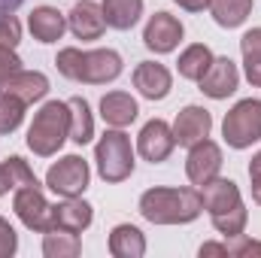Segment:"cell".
I'll list each match as a JSON object with an SVG mask.
<instances>
[{
  "label": "cell",
  "instance_id": "obj_1",
  "mask_svg": "<svg viewBox=\"0 0 261 258\" xmlns=\"http://www.w3.org/2000/svg\"><path fill=\"white\" fill-rule=\"evenodd\" d=\"M200 203H203V210L210 213L213 228H216L222 237L231 240V237H237V234L246 231L249 213H246V207H243V197H240V189H237L234 179L216 176V179L203 183V186H200Z\"/></svg>",
  "mask_w": 261,
  "mask_h": 258
},
{
  "label": "cell",
  "instance_id": "obj_2",
  "mask_svg": "<svg viewBox=\"0 0 261 258\" xmlns=\"http://www.w3.org/2000/svg\"><path fill=\"white\" fill-rule=\"evenodd\" d=\"M200 213L197 189H149L140 194V216L152 225H189Z\"/></svg>",
  "mask_w": 261,
  "mask_h": 258
},
{
  "label": "cell",
  "instance_id": "obj_3",
  "mask_svg": "<svg viewBox=\"0 0 261 258\" xmlns=\"http://www.w3.org/2000/svg\"><path fill=\"white\" fill-rule=\"evenodd\" d=\"M55 64L61 76L73 82H85V85H107L122 76V55L113 49H94V52L61 49Z\"/></svg>",
  "mask_w": 261,
  "mask_h": 258
},
{
  "label": "cell",
  "instance_id": "obj_4",
  "mask_svg": "<svg viewBox=\"0 0 261 258\" xmlns=\"http://www.w3.org/2000/svg\"><path fill=\"white\" fill-rule=\"evenodd\" d=\"M67 137H70L67 100H49L40 107V113L34 116V122L28 128V149L40 158H49L64 146Z\"/></svg>",
  "mask_w": 261,
  "mask_h": 258
},
{
  "label": "cell",
  "instance_id": "obj_5",
  "mask_svg": "<svg viewBox=\"0 0 261 258\" xmlns=\"http://www.w3.org/2000/svg\"><path fill=\"white\" fill-rule=\"evenodd\" d=\"M94 161H97V173H100L103 183H125L134 173L130 137L122 128L107 131L94 146Z\"/></svg>",
  "mask_w": 261,
  "mask_h": 258
},
{
  "label": "cell",
  "instance_id": "obj_6",
  "mask_svg": "<svg viewBox=\"0 0 261 258\" xmlns=\"http://www.w3.org/2000/svg\"><path fill=\"white\" fill-rule=\"evenodd\" d=\"M222 137L231 149H249L261 140V100L246 97L234 104L222 122Z\"/></svg>",
  "mask_w": 261,
  "mask_h": 258
},
{
  "label": "cell",
  "instance_id": "obj_7",
  "mask_svg": "<svg viewBox=\"0 0 261 258\" xmlns=\"http://www.w3.org/2000/svg\"><path fill=\"white\" fill-rule=\"evenodd\" d=\"M12 210L15 216L21 219V225L28 231H52V203L46 200V194L40 186H21L15 189V197H12Z\"/></svg>",
  "mask_w": 261,
  "mask_h": 258
},
{
  "label": "cell",
  "instance_id": "obj_8",
  "mask_svg": "<svg viewBox=\"0 0 261 258\" xmlns=\"http://www.w3.org/2000/svg\"><path fill=\"white\" fill-rule=\"evenodd\" d=\"M88 179H91L88 161L79 158V155H64L46 173V186L55 194H61V197H79V194L88 189Z\"/></svg>",
  "mask_w": 261,
  "mask_h": 258
},
{
  "label": "cell",
  "instance_id": "obj_9",
  "mask_svg": "<svg viewBox=\"0 0 261 258\" xmlns=\"http://www.w3.org/2000/svg\"><path fill=\"white\" fill-rule=\"evenodd\" d=\"M182 34H186V28H182V21H179L176 15H170V12H155V15L146 21V28H143V43H146V49H152L155 55H167V52H173V49L179 46Z\"/></svg>",
  "mask_w": 261,
  "mask_h": 258
},
{
  "label": "cell",
  "instance_id": "obj_10",
  "mask_svg": "<svg viewBox=\"0 0 261 258\" xmlns=\"http://www.w3.org/2000/svg\"><path fill=\"white\" fill-rule=\"evenodd\" d=\"M173 146H176V137H173V128H170L164 119L146 122L143 131H140V137H137V152H140L149 164L167 161L170 152H173Z\"/></svg>",
  "mask_w": 261,
  "mask_h": 258
},
{
  "label": "cell",
  "instance_id": "obj_11",
  "mask_svg": "<svg viewBox=\"0 0 261 258\" xmlns=\"http://www.w3.org/2000/svg\"><path fill=\"white\" fill-rule=\"evenodd\" d=\"M222 170V149L213 140H197L195 146H189V158H186V173L192 179V186H203L210 179H216Z\"/></svg>",
  "mask_w": 261,
  "mask_h": 258
},
{
  "label": "cell",
  "instance_id": "obj_12",
  "mask_svg": "<svg viewBox=\"0 0 261 258\" xmlns=\"http://www.w3.org/2000/svg\"><path fill=\"white\" fill-rule=\"evenodd\" d=\"M197 85H200V91H203L206 97H213V100H225V97H231V94L237 91V85H240L237 64H234L231 58H213L210 70L200 76Z\"/></svg>",
  "mask_w": 261,
  "mask_h": 258
},
{
  "label": "cell",
  "instance_id": "obj_13",
  "mask_svg": "<svg viewBox=\"0 0 261 258\" xmlns=\"http://www.w3.org/2000/svg\"><path fill=\"white\" fill-rule=\"evenodd\" d=\"M134 88L146 100H164L170 94V88H173V76L158 61H140L137 70H134Z\"/></svg>",
  "mask_w": 261,
  "mask_h": 258
},
{
  "label": "cell",
  "instance_id": "obj_14",
  "mask_svg": "<svg viewBox=\"0 0 261 258\" xmlns=\"http://www.w3.org/2000/svg\"><path fill=\"white\" fill-rule=\"evenodd\" d=\"M67 28L73 31L76 40H100L103 31H107L103 9L97 3H91V0H79L67 15Z\"/></svg>",
  "mask_w": 261,
  "mask_h": 258
},
{
  "label": "cell",
  "instance_id": "obj_15",
  "mask_svg": "<svg viewBox=\"0 0 261 258\" xmlns=\"http://www.w3.org/2000/svg\"><path fill=\"white\" fill-rule=\"evenodd\" d=\"M91 222H94V210L82 197H64L61 203L52 207V228H58V231L82 234Z\"/></svg>",
  "mask_w": 261,
  "mask_h": 258
},
{
  "label": "cell",
  "instance_id": "obj_16",
  "mask_svg": "<svg viewBox=\"0 0 261 258\" xmlns=\"http://www.w3.org/2000/svg\"><path fill=\"white\" fill-rule=\"evenodd\" d=\"M213 131V116L203 110V107H186L179 110L176 122H173V137H176V146H195L197 140L210 137Z\"/></svg>",
  "mask_w": 261,
  "mask_h": 258
},
{
  "label": "cell",
  "instance_id": "obj_17",
  "mask_svg": "<svg viewBox=\"0 0 261 258\" xmlns=\"http://www.w3.org/2000/svg\"><path fill=\"white\" fill-rule=\"evenodd\" d=\"M0 91L15 94V97L24 100V104H34V100H43V97L49 94V79H46V73H40V70H18V73H12V76L0 85Z\"/></svg>",
  "mask_w": 261,
  "mask_h": 258
},
{
  "label": "cell",
  "instance_id": "obj_18",
  "mask_svg": "<svg viewBox=\"0 0 261 258\" xmlns=\"http://www.w3.org/2000/svg\"><path fill=\"white\" fill-rule=\"evenodd\" d=\"M28 28L40 43H58L67 31V15L55 6H37L28 18Z\"/></svg>",
  "mask_w": 261,
  "mask_h": 258
},
{
  "label": "cell",
  "instance_id": "obj_19",
  "mask_svg": "<svg viewBox=\"0 0 261 258\" xmlns=\"http://www.w3.org/2000/svg\"><path fill=\"white\" fill-rule=\"evenodd\" d=\"M137 113H140V107L128 91H110L100 97V119L110 128H128L137 119Z\"/></svg>",
  "mask_w": 261,
  "mask_h": 258
},
{
  "label": "cell",
  "instance_id": "obj_20",
  "mask_svg": "<svg viewBox=\"0 0 261 258\" xmlns=\"http://www.w3.org/2000/svg\"><path fill=\"white\" fill-rule=\"evenodd\" d=\"M110 252L116 258H143L146 255V237L137 225H116L110 231Z\"/></svg>",
  "mask_w": 261,
  "mask_h": 258
},
{
  "label": "cell",
  "instance_id": "obj_21",
  "mask_svg": "<svg viewBox=\"0 0 261 258\" xmlns=\"http://www.w3.org/2000/svg\"><path fill=\"white\" fill-rule=\"evenodd\" d=\"M100 9H103L107 28H113V31H130L140 21V15H143V0H103Z\"/></svg>",
  "mask_w": 261,
  "mask_h": 258
},
{
  "label": "cell",
  "instance_id": "obj_22",
  "mask_svg": "<svg viewBox=\"0 0 261 258\" xmlns=\"http://www.w3.org/2000/svg\"><path fill=\"white\" fill-rule=\"evenodd\" d=\"M21 186H40V183L21 155H9L6 161H0V197L9 189H21Z\"/></svg>",
  "mask_w": 261,
  "mask_h": 258
},
{
  "label": "cell",
  "instance_id": "obj_23",
  "mask_svg": "<svg viewBox=\"0 0 261 258\" xmlns=\"http://www.w3.org/2000/svg\"><path fill=\"white\" fill-rule=\"evenodd\" d=\"M67 110H70V140L79 143V146H85L94 137V119H91L88 100L85 97H70Z\"/></svg>",
  "mask_w": 261,
  "mask_h": 258
},
{
  "label": "cell",
  "instance_id": "obj_24",
  "mask_svg": "<svg viewBox=\"0 0 261 258\" xmlns=\"http://www.w3.org/2000/svg\"><path fill=\"white\" fill-rule=\"evenodd\" d=\"M210 12L216 18L219 28H240L249 12H252V0H210Z\"/></svg>",
  "mask_w": 261,
  "mask_h": 258
},
{
  "label": "cell",
  "instance_id": "obj_25",
  "mask_svg": "<svg viewBox=\"0 0 261 258\" xmlns=\"http://www.w3.org/2000/svg\"><path fill=\"white\" fill-rule=\"evenodd\" d=\"M210 64H213V52H210L203 43H195V46H189V49L179 55L176 70H179L182 79H189V82H200V76L210 70Z\"/></svg>",
  "mask_w": 261,
  "mask_h": 258
},
{
  "label": "cell",
  "instance_id": "obj_26",
  "mask_svg": "<svg viewBox=\"0 0 261 258\" xmlns=\"http://www.w3.org/2000/svg\"><path fill=\"white\" fill-rule=\"evenodd\" d=\"M240 52H243L246 79L261 88V28H252L240 37Z\"/></svg>",
  "mask_w": 261,
  "mask_h": 258
},
{
  "label": "cell",
  "instance_id": "obj_27",
  "mask_svg": "<svg viewBox=\"0 0 261 258\" xmlns=\"http://www.w3.org/2000/svg\"><path fill=\"white\" fill-rule=\"evenodd\" d=\"M43 252L49 258H73L82 252V243H79V234H70V231H46L43 237Z\"/></svg>",
  "mask_w": 261,
  "mask_h": 258
},
{
  "label": "cell",
  "instance_id": "obj_28",
  "mask_svg": "<svg viewBox=\"0 0 261 258\" xmlns=\"http://www.w3.org/2000/svg\"><path fill=\"white\" fill-rule=\"evenodd\" d=\"M24 100H18L15 94L0 91V134H12L24 119Z\"/></svg>",
  "mask_w": 261,
  "mask_h": 258
},
{
  "label": "cell",
  "instance_id": "obj_29",
  "mask_svg": "<svg viewBox=\"0 0 261 258\" xmlns=\"http://www.w3.org/2000/svg\"><path fill=\"white\" fill-rule=\"evenodd\" d=\"M18 43H21V24H18V18H15V15L0 18V46L15 49Z\"/></svg>",
  "mask_w": 261,
  "mask_h": 258
},
{
  "label": "cell",
  "instance_id": "obj_30",
  "mask_svg": "<svg viewBox=\"0 0 261 258\" xmlns=\"http://www.w3.org/2000/svg\"><path fill=\"white\" fill-rule=\"evenodd\" d=\"M228 255H237V258L261 255V243L258 240H249L246 234H237V237H231V243H228Z\"/></svg>",
  "mask_w": 261,
  "mask_h": 258
},
{
  "label": "cell",
  "instance_id": "obj_31",
  "mask_svg": "<svg viewBox=\"0 0 261 258\" xmlns=\"http://www.w3.org/2000/svg\"><path fill=\"white\" fill-rule=\"evenodd\" d=\"M15 249H18V234H15V228L0 216V258H12Z\"/></svg>",
  "mask_w": 261,
  "mask_h": 258
},
{
  "label": "cell",
  "instance_id": "obj_32",
  "mask_svg": "<svg viewBox=\"0 0 261 258\" xmlns=\"http://www.w3.org/2000/svg\"><path fill=\"white\" fill-rule=\"evenodd\" d=\"M18 70H21V58L15 55V49L0 46V85H3L12 73H18Z\"/></svg>",
  "mask_w": 261,
  "mask_h": 258
},
{
  "label": "cell",
  "instance_id": "obj_33",
  "mask_svg": "<svg viewBox=\"0 0 261 258\" xmlns=\"http://www.w3.org/2000/svg\"><path fill=\"white\" fill-rule=\"evenodd\" d=\"M206 255H228V243H203L200 246V258Z\"/></svg>",
  "mask_w": 261,
  "mask_h": 258
},
{
  "label": "cell",
  "instance_id": "obj_34",
  "mask_svg": "<svg viewBox=\"0 0 261 258\" xmlns=\"http://www.w3.org/2000/svg\"><path fill=\"white\" fill-rule=\"evenodd\" d=\"M173 3H179V6L189 9V12H203V9H210V0H173Z\"/></svg>",
  "mask_w": 261,
  "mask_h": 258
},
{
  "label": "cell",
  "instance_id": "obj_35",
  "mask_svg": "<svg viewBox=\"0 0 261 258\" xmlns=\"http://www.w3.org/2000/svg\"><path fill=\"white\" fill-rule=\"evenodd\" d=\"M24 0H0V18H6V15H15V9L21 6Z\"/></svg>",
  "mask_w": 261,
  "mask_h": 258
},
{
  "label": "cell",
  "instance_id": "obj_36",
  "mask_svg": "<svg viewBox=\"0 0 261 258\" xmlns=\"http://www.w3.org/2000/svg\"><path fill=\"white\" fill-rule=\"evenodd\" d=\"M249 179H252V200L261 203V173L258 176H249Z\"/></svg>",
  "mask_w": 261,
  "mask_h": 258
},
{
  "label": "cell",
  "instance_id": "obj_37",
  "mask_svg": "<svg viewBox=\"0 0 261 258\" xmlns=\"http://www.w3.org/2000/svg\"><path fill=\"white\" fill-rule=\"evenodd\" d=\"M261 173V152L252 155V161H249V176H258Z\"/></svg>",
  "mask_w": 261,
  "mask_h": 258
}]
</instances>
